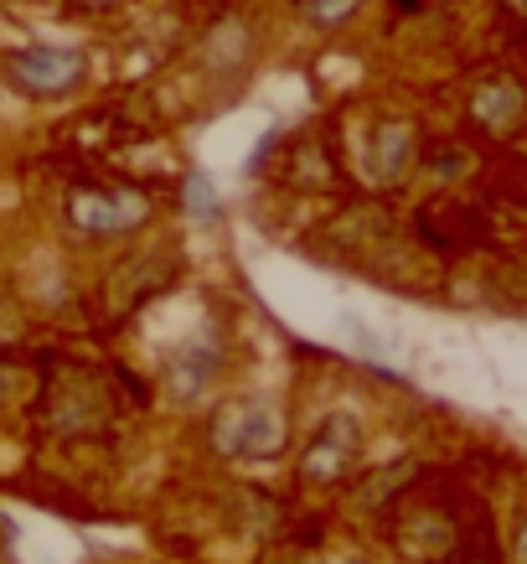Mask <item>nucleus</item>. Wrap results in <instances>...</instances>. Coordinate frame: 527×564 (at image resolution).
<instances>
[{"label":"nucleus","mask_w":527,"mask_h":564,"mask_svg":"<svg viewBox=\"0 0 527 564\" xmlns=\"http://www.w3.org/2000/svg\"><path fill=\"white\" fill-rule=\"evenodd\" d=\"M151 218V203L135 187H78L68 192V223L84 239H114V234H135Z\"/></svg>","instance_id":"f257e3e1"},{"label":"nucleus","mask_w":527,"mask_h":564,"mask_svg":"<svg viewBox=\"0 0 527 564\" xmlns=\"http://www.w3.org/2000/svg\"><path fill=\"white\" fill-rule=\"evenodd\" d=\"M84 52L73 47H21V52H6V78L32 94V99H52V94H68V88L84 84Z\"/></svg>","instance_id":"f03ea898"},{"label":"nucleus","mask_w":527,"mask_h":564,"mask_svg":"<svg viewBox=\"0 0 527 564\" xmlns=\"http://www.w3.org/2000/svg\"><path fill=\"white\" fill-rule=\"evenodd\" d=\"M212 441L228 456H274L285 445V420L270 410V404H233L212 425Z\"/></svg>","instance_id":"7ed1b4c3"},{"label":"nucleus","mask_w":527,"mask_h":564,"mask_svg":"<svg viewBox=\"0 0 527 564\" xmlns=\"http://www.w3.org/2000/svg\"><path fill=\"white\" fill-rule=\"evenodd\" d=\"M352 456H358V425L347 420V414H331L321 425V435H316V445L306 451V471L310 481H337L352 471Z\"/></svg>","instance_id":"20e7f679"},{"label":"nucleus","mask_w":527,"mask_h":564,"mask_svg":"<svg viewBox=\"0 0 527 564\" xmlns=\"http://www.w3.org/2000/svg\"><path fill=\"white\" fill-rule=\"evenodd\" d=\"M523 104H527V88L523 84H512V78H492V84H481L476 88V120L481 124H492V130H502V124H512L517 115H523Z\"/></svg>","instance_id":"39448f33"},{"label":"nucleus","mask_w":527,"mask_h":564,"mask_svg":"<svg viewBox=\"0 0 527 564\" xmlns=\"http://www.w3.org/2000/svg\"><path fill=\"white\" fill-rule=\"evenodd\" d=\"M408 161H414V130L408 124H383L373 140V166L383 182H398L408 172Z\"/></svg>","instance_id":"423d86ee"},{"label":"nucleus","mask_w":527,"mask_h":564,"mask_svg":"<svg viewBox=\"0 0 527 564\" xmlns=\"http://www.w3.org/2000/svg\"><path fill=\"white\" fill-rule=\"evenodd\" d=\"M362 0H295V11H300V21L306 26H316V32H341L347 21L358 17Z\"/></svg>","instance_id":"0eeeda50"},{"label":"nucleus","mask_w":527,"mask_h":564,"mask_svg":"<svg viewBox=\"0 0 527 564\" xmlns=\"http://www.w3.org/2000/svg\"><path fill=\"white\" fill-rule=\"evenodd\" d=\"M187 207L202 223H218L222 207H218V192H212V182H207V176H191V182H187Z\"/></svg>","instance_id":"6e6552de"},{"label":"nucleus","mask_w":527,"mask_h":564,"mask_svg":"<svg viewBox=\"0 0 527 564\" xmlns=\"http://www.w3.org/2000/svg\"><path fill=\"white\" fill-rule=\"evenodd\" d=\"M517 560L527 564V523H523V533H517Z\"/></svg>","instance_id":"1a4fd4ad"},{"label":"nucleus","mask_w":527,"mask_h":564,"mask_svg":"<svg viewBox=\"0 0 527 564\" xmlns=\"http://www.w3.org/2000/svg\"><path fill=\"white\" fill-rule=\"evenodd\" d=\"M88 6H114V0H88Z\"/></svg>","instance_id":"9d476101"},{"label":"nucleus","mask_w":527,"mask_h":564,"mask_svg":"<svg viewBox=\"0 0 527 564\" xmlns=\"http://www.w3.org/2000/svg\"><path fill=\"white\" fill-rule=\"evenodd\" d=\"M507 6H527V0H507Z\"/></svg>","instance_id":"9b49d317"}]
</instances>
